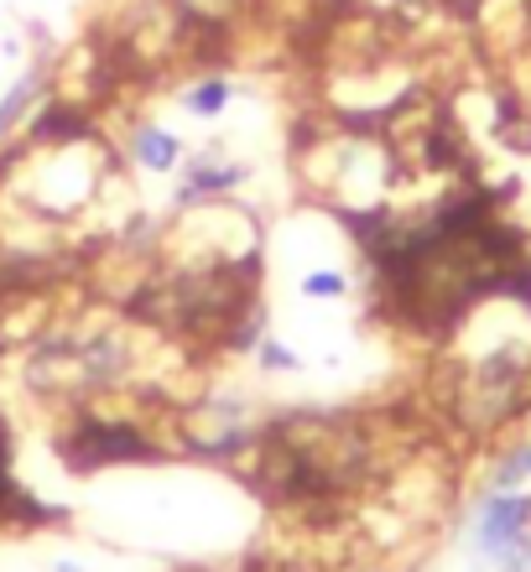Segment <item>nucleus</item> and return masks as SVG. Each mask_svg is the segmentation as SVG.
<instances>
[{
	"instance_id": "obj_2",
	"label": "nucleus",
	"mask_w": 531,
	"mask_h": 572,
	"mask_svg": "<svg viewBox=\"0 0 531 572\" xmlns=\"http://www.w3.org/2000/svg\"><path fill=\"white\" fill-rule=\"evenodd\" d=\"M52 458L73 478H89L99 469H115V463H162L168 448L141 422L99 416V411H73V422L58 427V437H52Z\"/></svg>"
},
{
	"instance_id": "obj_12",
	"label": "nucleus",
	"mask_w": 531,
	"mask_h": 572,
	"mask_svg": "<svg viewBox=\"0 0 531 572\" xmlns=\"http://www.w3.org/2000/svg\"><path fill=\"white\" fill-rule=\"evenodd\" d=\"M297 291H302L308 302H334V297L349 291V276H344V271H308V276L297 282Z\"/></svg>"
},
{
	"instance_id": "obj_3",
	"label": "nucleus",
	"mask_w": 531,
	"mask_h": 572,
	"mask_svg": "<svg viewBox=\"0 0 531 572\" xmlns=\"http://www.w3.org/2000/svg\"><path fill=\"white\" fill-rule=\"evenodd\" d=\"M469 536L501 572H531V495L490 489L474 510Z\"/></svg>"
},
{
	"instance_id": "obj_11",
	"label": "nucleus",
	"mask_w": 531,
	"mask_h": 572,
	"mask_svg": "<svg viewBox=\"0 0 531 572\" xmlns=\"http://www.w3.org/2000/svg\"><path fill=\"white\" fill-rule=\"evenodd\" d=\"M256 364H261L266 375H297V370H302V355H297L292 344H282V338H261Z\"/></svg>"
},
{
	"instance_id": "obj_15",
	"label": "nucleus",
	"mask_w": 531,
	"mask_h": 572,
	"mask_svg": "<svg viewBox=\"0 0 531 572\" xmlns=\"http://www.w3.org/2000/svg\"><path fill=\"white\" fill-rule=\"evenodd\" d=\"M58 572H78V562H58Z\"/></svg>"
},
{
	"instance_id": "obj_5",
	"label": "nucleus",
	"mask_w": 531,
	"mask_h": 572,
	"mask_svg": "<svg viewBox=\"0 0 531 572\" xmlns=\"http://www.w3.org/2000/svg\"><path fill=\"white\" fill-rule=\"evenodd\" d=\"M245 177H250V167H245V162H235V157L224 151V141L203 146L194 162H188V172H183V188H177V198H172V209L214 203V198H224L230 188H240Z\"/></svg>"
},
{
	"instance_id": "obj_7",
	"label": "nucleus",
	"mask_w": 531,
	"mask_h": 572,
	"mask_svg": "<svg viewBox=\"0 0 531 572\" xmlns=\"http://www.w3.org/2000/svg\"><path fill=\"white\" fill-rule=\"evenodd\" d=\"M230 99H235V84H230L224 73H209V78H198L194 89L183 95V110L198 120H219L230 110Z\"/></svg>"
},
{
	"instance_id": "obj_8",
	"label": "nucleus",
	"mask_w": 531,
	"mask_h": 572,
	"mask_svg": "<svg viewBox=\"0 0 531 572\" xmlns=\"http://www.w3.org/2000/svg\"><path fill=\"white\" fill-rule=\"evenodd\" d=\"M37 95H42V69H32L26 78H16V89L0 99V141L11 136V125H16V120H22L26 110H37V104H32Z\"/></svg>"
},
{
	"instance_id": "obj_1",
	"label": "nucleus",
	"mask_w": 531,
	"mask_h": 572,
	"mask_svg": "<svg viewBox=\"0 0 531 572\" xmlns=\"http://www.w3.org/2000/svg\"><path fill=\"white\" fill-rule=\"evenodd\" d=\"M527 381H531L527 344H506V349L480 355L464 370V385L454 390V422L469 437H495L506 422H516L527 411Z\"/></svg>"
},
{
	"instance_id": "obj_6",
	"label": "nucleus",
	"mask_w": 531,
	"mask_h": 572,
	"mask_svg": "<svg viewBox=\"0 0 531 572\" xmlns=\"http://www.w3.org/2000/svg\"><path fill=\"white\" fill-rule=\"evenodd\" d=\"M131 162L146 172H157V177H168V172L183 167V141L172 136L168 125H141V130L131 136Z\"/></svg>"
},
{
	"instance_id": "obj_14",
	"label": "nucleus",
	"mask_w": 531,
	"mask_h": 572,
	"mask_svg": "<svg viewBox=\"0 0 531 572\" xmlns=\"http://www.w3.org/2000/svg\"><path fill=\"white\" fill-rule=\"evenodd\" d=\"M396 5H402V11H428L433 0H396Z\"/></svg>"
},
{
	"instance_id": "obj_13",
	"label": "nucleus",
	"mask_w": 531,
	"mask_h": 572,
	"mask_svg": "<svg viewBox=\"0 0 531 572\" xmlns=\"http://www.w3.org/2000/svg\"><path fill=\"white\" fill-rule=\"evenodd\" d=\"M437 11H443V16H454V22H464V26H474L484 16V5H490V0H433Z\"/></svg>"
},
{
	"instance_id": "obj_9",
	"label": "nucleus",
	"mask_w": 531,
	"mask_h": 572,
	"mask_svg": "<svg viewBox=\"0 0 531 572\" xmlns=\"http://www.w3.org/2000/svg\"><path fill=\"white\" fill-rule=\"evenodd\" d=\"M168 5L183 16V26H224V16H230L240 0H168Z\"/></svg>"
},
{
	"instance_id": "obj_10",
	"label": "nucleus",
	"mask_w": 531,
	"mask_h": 572,
	"mask_svg": "<svg viewBox=\"0 0 531 572\" xmlns=\"http://www.w3.org/2000/svg\"><path fill=\"white\" fill-rule=\"evenodd\" d=\"M531 478V443H516L501 463H495V474H490V489H521Z\"/></svg>"
},
{
	"instance_id": "obj_4",
	"label": "nucleus",
	"mask_w": 531,
	"mask_h": 572,
	"mask_svg": "<svg viewBox=\"0 0 531 572\" xmlns=\"http://www.w3.org/2000/svg\"><path fill=\"white\" fill-rule=\"evenodd\" d=\"M11 448H16V443H11V422H5V411H0V525H16V531L63 525V521H69V510H63V505L37 500L22 478L11 474Z\"/></svg>"
}]
</instances>
